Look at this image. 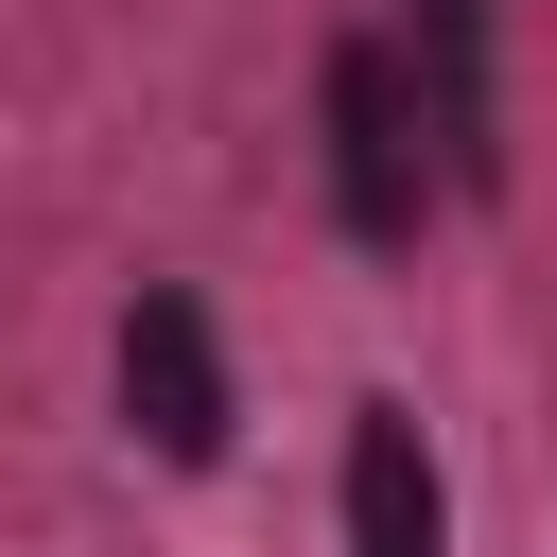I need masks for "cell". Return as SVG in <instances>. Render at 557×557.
Returning a JSON list of instances; mask_svg holds the SVG:
<instances>
[{"label": "cell", "mask_w": 557, "mask_h": 557, "mask_svg": "<svg viewBox=\"0 0 557 557\" xmlns=\"http://www.w3.org/2000/svg\"><path fill=\"white\" fill-rule=\"evenodd\" d=\"M348 557H453V487L418 400H348Z\"/></svg>", "instance_id": "cell-3"}, {"label": "cell", "mask_w": 557, "mask_h": 557, "mask_svg": "<svg viewBox=\"0 0 557 557\" xmlns=\"http://www.w3.org/2000/svg\"><path fill=\"white\" fill-rule=\"evenodd\" d=\"M122 435L157 470H226V348H209V313L174 278L122 296Z\"/></svg>", "instance_id": "cell-2"}, {"label": "cell", "mask_w": 557, "mask_h": 557, "mask_svg": "<svg viewBox=\"0 0 557 557\" xmlns=\"http://www.w3.org/2000/svg\"><path fill=\"white\" fill-rule=\"evenodd\" d=\"M313 122H331V226L366 244V261H400L418 244V209H435V104H418V52H383V35H331V70H313Z\"/></svg>", "instance_id": "cell-1"}, {"label": "cell", "mask_w": 557, "mask_h": 557, "mask_svg": "<svg viewBox=\"0 0 557 557\" xmlns=\"http://www.w3.org/2000/svg\"><path fill=\"white\" fill-rule=\"evenodd\" d=\"M400 52H418V104H435L453 191H505V139H487V0H400Z\"/></svg>", "instance_id": "cell-4"}]
</instances>
